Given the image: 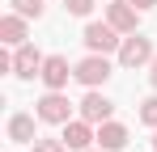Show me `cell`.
Wrapping results in <instances>:
<instances>
[{"label":"cell","instance_id":"cell-4","mask_svg":"<svg viewBox=\"0 0 157 152\" xmlns=\"http://www.w3.org/2000/svg\"><path fill=\"white\" fill-rule=\"evenodd\" d=\"M110 72H115V68H110V59H106V55H98V51H89V55L81 59L77 68H72V76H77L85 89H98V85H106V80H110Z\"/></svg>","mask_w":157,"mask_h":152},{"label":"cell","instance_id":"cell-18","mask_svg":"<svg viewBox=\"0 0 157 152\" xmlns=\"http://www.w3.org/2000/svg\"><path fill=\"white\" fill-rule=\"evenodd\" d=\"M132 4H136L140 13H149V9H157V0H132Z\"/></svg>","mask_w":157,"mask_h":152},{"label":"cell","instance_id":"cell-12","mask_svg":"<svg viewBox=\"0 0 157 152\" xmlns=\"http://www.w3.org/2000/svg\"><path fill=\"white\" fill-rule=\"evenodd\" d=\"M34 118L38 114H9V139L13 144H34Z\"/></svg>","mask_w":157,"mask_h":152},{"label":"cell","instance_id":"cell-17","mask_svg":"<svg viewBox=\"0 0 157 152\" xmlns=\"http://www.w3.org/2000/svg\"><path fill=\"white\" fill-rule=\"evenodd\" d=\"M149 85H153V93H157V55H153V63H149Z\"/></svg>","mask_w":157,"mask_h":152},{"label":"cell","instance_id":"cell-5","mask_svg":"<svg viewBox=\"0 0 157 152\" xmlns=\"http://www.w3.org/2000/svg\"><path fill=\"white\" fill-rule=\"evenodd\" d=\"M43 63H47V55H43L38 47H30V42L13 47V76H17V80H34V76H43Z\"/></svg>","mask_w":157,"mask_h":152},{"label":"cell","instance_id":"cell-6","mask_svg":"<svg viewBox=\"0 0 157 152\" xmlns=\"http://www.w3.org/2000/svg\"><path fill=\"white\" fill-rule=\"evenodd\" d=\"M64 144H68V152H85L89 144H98V127L89 118H68L64 123Z\"/></svg>","mask_w":157,"mask_h":152},{"label":"cell","instance_id":"cell-9","mask_svg":"<svg viewBox=\"0 0 157 152\" xmlns=\"http://www.w3.org/2000/svg\"><path fill=\"white\" fill-rule=\"evenodd\" d=\"M72 68H77V63H68L64 55H47V63H43V76H38V80H43L47 89H68V80H77Z\"/></svg>","mask_w":157,"mask_h":152},{"label":"cell","instance_id":"cell-7","mask_svg":"<svg viewBox=\"0 0 157 152\" xmlns=\"http://www.w3.org/2000/svg\"><path fill=\"white\" fill-rule=\"evenodd\" d=\"M81 118H89V123L98 127V123H106V118H115V101L106 97V93H98V89H89L85 97H81Z\"/></svg>","mask_w":157,"mask_h":152},{"label":"cell","instance_id":"cell-13","mask_svg":"<svg viewBox=\"0 0 157 152\" xmlns=\"http://www.w3.org/2000/svg\"><path fill=\"white\" fill-rule=\"evenodd\" d=\"M9 4H13V13H21V17H30V21H38V17L47 13L43 0H9Z\"/></svg>","mask_w":157,"mask_h":152},{"label":"cell","instance_id":"cell-1","mask_svg":"<svg viewBox=\"0 0 157 152\" xmlns=\"http://www.w3.org/2000/svg\"><path fill=\"white\" fill-rule=\"evenodd\" d=\"M34 114H38V123H51V127H64L72 118V101L64 97V89H47L43 97L34 101Z\"/></svg>","mask_w":157,"mask_h":152},{"label":"cell","instance_id":"cell-2","mask_svg":"<svg viewBox=\"0 0 157 152\" xmlns=\"http://www.w3.org/2000/svg\"><path fill=\"white\" fill-rule=\"evenodd\" d=\"M119 63L123 68H144V63H153V38H144V34H123V42H119Z\"/></svg>","mask_w":157,"mask_h":152},{"label":"cell","instance_id":"cell-8","mask_svg":"<svg viewBox=\"0 0 157 152\" xmlns=\"http://www.w3.org/2000/svg\"><path fill=\"white\" fill-rule=\"evenodd\" d=\"M106 21L115 25L119 34H136V21H140V9L132 0H110L106 4Z\"/></svg>","mask_w":157,"mask_h":152},{"label":"cell","instance_id":"cell-11","mask_svg":"<svg viewBox=\"0 0 157 152\" xmlns=\"http://www.w3.org/2000/svg\"><path fill=\"white\" fill-rule=\"evenodd\" d=\"M30 34V17H21V13H4L0 17V42L4 47H21Z\"/></svg>","mask_w":157,"mask_h":152},{"label":"cell","instance_id":"cell-20","mask_svg":"<svg viewBox=\"0 0 157 152\" xmlns=\"http://www.w3.org/2000/svg\"><path fill=\"white\" fill-rule=\"evenodd\" d=\"M85 152H102V148H85Z\"/></svg>","mask_w":157,"mask_h":152},{"label":"cell","instance_id":"cell-16","mask_svg":"<svg viewBox=\"0 0 157 152\" xmlns=\"http://www.w3.org/2000/svg\"><path fill=\"white\" fill-rule=\"evenodd\" d=\"M64 9H68L72 17H89V13H94V0H64Z\"/></svg>","mask_w":157,"mask_h":152},{"label":"cell","instance_id":"cell-14","mask_svg":"<svg viewBox=\"0 0 157 152\" xmlns=\"http://www.w3.org/2000/svg\"><path fill=\"white\" fill-rule=\"evenodd\" d=\"M34 152H68V144H64V135L55 139V135H38L34 139Z\"/></svg>","mask_w":157,"mask_h":152},{"label":"cell","instance_id":"cell-15","mask_svg":"<svg viewBox=\"0 0 157 152\" xmlns=\"http://www.w3.org/2000/svg\"><path fill=\"white\" fill-rule=\"evenodd\" d=\"M140 123H144V127H157V93L140 101Z\"/></svg>","mask_w":157,"mask_h":152},{"label":"cell","instance_id":"cell-10","mask_svg":"<svg viewBox=\"0 0 157 152\" xmlns=\"http://www.w3.org/2000/svg\"><path fill=\"white\" fill-rule=\"evenodd\" d=\"M132 139V131L123 123H115V118H106V123H98V148L102 152H123Z\"/></svg>","mask_w":157,"mask_h":152},{"label":"cell","instance_id":"cell-3","mask_svg":"<svg viewBox=\"0 0 157 152\" xmlns=\"http://www.w3.org/2000/svg\"><path fill=\"white\" fill-rule=\"evenodd\" d=\"M81 42H85L89 51H98V55H110V51H119L123 34H119L110 21H89V25H85V34H81Z\"/></svg>","mask_w":157,"mask_h":152},{"label":"cell","instance_id":"cell-19","mask_svg":"<svg viewBox=\"0 0 157 152\" xmlns=\"http://www.w3.org/2000/svg\"><path fill=\"white\" fill-rule=\"evenodd\" d=\"M153 152H157V127H153Z\"/></svg>","mask_w":157,"mask_h":152}]
</instances>
